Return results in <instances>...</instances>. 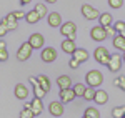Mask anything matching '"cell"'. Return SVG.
<instances>
[{
    "mask_svg": "<svg viewBox=\"0 0 125 118\" xmlns=\"http://www.w3.org/2000/svg\"><path fill=\"white\" fill-rule=\"evenodd\" d=\"M85 80H87V87L98 88V87L104 83V75H102V72H98V70H90L85 75Z\"/></svg>",
    "mask_w": 125,
    "mask_h": 118,
    "instance_id": "cell-1",
    "label": "cell"
},
{
    "mask_svg": "<svg viewBox=\"0 0 125 118\" xmlns=\"http://www.w3.org/2000/svg\"><path fill=\"white\" fill-rule=\"evenodd\" d=\"M94 57L98 63H102V65H108V62L112 58V53L105 48V47H97L95 52H94Z\"/></svg>",
    "mask_w": 125,
    "mask_h": 118,
    "instance_id": "cell-2",
    "label": "cell"
},
{
    "mask_svg": "<svg viewBox=\"0 0 125 118\" xmlns=\"http://www.w3.org/2000/svg\"><path fill=\"white\" fill-rule=\"evenodd\" d=\"M32 45H30L29 42H25V43H22L20 45L19 52H17V60L19 62H27V60L32 57Z\"/></svg>",
    "mask_w": 125,
    "mask_h": 118,
    "instance_id": "cell-3",
    "label": "cell"
},
{
    "mask_svg": "<svg viewBox=\"0 0 125 118\" xmlns=\"http://www.w3.org/2000/svg\"><path fill=\"white\" fill-rule=\"evenodd\" d=\"M40 58H42V62H45V63L55 62L57 60V50L53 48V47H43L42 48V53H40Z\"/></svg>",
    "mask_w": 125,
    "mask_h": 118,
    "instance_id": "cell-4",
    "label": "cell"
},
{
    "mask_svg": "<svg viewBox=\"0 0 125 118\" xmlns=\"http://www.w3.org/2000/svg\"><path fill=\"white\" fill-rule=\"evenodd\" d=\"M90 37H92V40H95V42H104L108 35H107L105 27L97 25V27H92V30H90Z\"/></svg>",
    "mask_w": 125,
    "mask_h": 118,
    "instance_id": "cell-5",
    "label": "cell"
},
{
    "mask_svg": "<svg viewBox=\"0 0 125 118\" xmlns=\"http://www.w3.org/2000/svg\"><path fill=\"white\" fill-rule=\"evenodd\" d=\"M82 15H83L87 20H95V18L100 17V12H98L95 7H92V5H88V3H83V5H82Z\"/></svg>",
    "mask_w": 125,
    "mask_h": 118,
    "instance_id": "cell-6",
    "label": "cell"
},
{
    "mask_svg": "<svg viewBox=\"0 0 125 118\" xmlns=\"http://www.w3.org/2000/svg\"><path fill=\"white\" fill-rule=\"evenodd\" d=\"M29 43L32 45L33 50H42L43 48V43H45V38L42 33H32L29 37Z\"/></svg>",
    "mask_w": 125,
    "mask_h": 118,
    "instance_id": "cell-7",
    "label": "cell"
},
{
    "mask_svg": "<svg viewBox=\"0 0 125 118\" xmlns=\"http://www.w3.org/2000/svg\"><path fill=\"white\" fill-rule=\"evenodd\" d=\"M60 33L68 38V37H72V35H77V25L73 23V22H65V23H62V27H60Z\"/></svg>",
    "mask_w": 125,
    "mask_h": 118,
    "instance_id": "cell-8",
    "label": "cell"
},
{
    "mask_svg": "<svg viewBox=\"0 0 125 118\" xmlns=\"http://www.w3.org/2000/svg\"><path fill=\"white\" fill-rule=\"evenodd\" d=\"M122 60H124V58H122V55H120V53H112V58H110L108 65H107L108 70H110V72H114V73L118 72L120 67H122Z\"/></svg>",
    "mask_w": 125,
    "mask_h": 118,
    "instance_id": "cell-9",
    "label": "cell"
},
{
    "mask_svg": "<svg viewBox=\"0 0 125 118\" xmlns=\"http://www.w3.org/2000/svg\"><path fill=\"white\" fill-rule=\"evenodd\" d=\"M48 111H50V115L53 118H58L63 115V103L62 101H52L50 105H48Z\"/></svg>",
    "mask_w": 125,
    "mask_h": 118,
    "instance_id": "cell-10",
    "label": "cell"
},
{
    "mask_svg": "<svg viewBox=\"0 0 125 118\" xmlns=\"http://www.w3.org/2000/svg\"><path fill=\"white\" fill-rule=\"evenodd\" d=\"M60 101L62 103H70V101H73L75 100V91H73V88H63V90H60Z\"/></svg>",
    "mask_w": 125,
    "mask_h": 118,
    "instance_id": "cell-11",
    "label": "cell"
},
{
    "mask_svg": "<svg viewBox=\"0 0 125 118\" xmlns=\"http://www.w3.org/2000/svg\"><path fill=\"white\" fill-rule=\"evenodd\" d=\"M47 22H48V27H52V28L62 27V17H60V13H57V12H50L47 15Z\"/></svg>",
    "mask_w": 125,
    "mask_h": 118,
    "instance_id": "cell-12",
    "label": "cell"
},
{
    "mask_svg": "<svg viewBox=\"0 0 125 118\" xmlns=\"http://www.w3.org/2000/svg\"><path fill=\"white\" fill-rule=\"evenodd\" d=\"M25 107H29V108L33 111V115H40V113L43 111V103H42V98H33L30 103H27Z\"/></svg>",
    "mask_w": 125,
    "mask_h": 118,
    "instance_id": "cell-13",
    "label": "cell"
},
{
    "mask_svg": "<svg viewBox=\"0 0 125 118\" xmlns=\"http://www.w3.org/2000/svg\"><path fill=\"white\" fill-rule=\"evenodd\" d=\"M13 93H15V98L25 100L27 97H29V88H27L23 83H17V85H15V90H13Z\"/></svg>",
    "mask_w": 125,
    "mask_h": 118,
    "instance_id": "cell-14",
    "label": "cell"
},
{
    "mask_svg": "<svg viewBox=\"0 0 125 118\" xmlns=\"http://www.w3.org/2000/svg\"><path fill=\"white\" fill-rule=\"evenodd\" d=\"M2 23H5L9 30H15L17 27H19V20L15 18L13 12H12V13H9L7 17H3V18H2Z\"/></svg>",
    "mask_w": 125,
    "mask_h": 118,
    "instance_id": "cell-15",
    "label": "cell"
},
{
    "mask_svg": "<svg viewBox=\"0 0 125 118\" xmlns=\"http://www.w3.org/2000/svg\"><path fill=\"white\" fill-rule=\"evenodd\" d=\"M57 85L60 87V90L63 88H72L73 85H72V78L68 77V75H60L57 78Z\"/></svg>",
    "mask_w": 125,
    "mask_h": 118,
    "instance_id": "cell-16",
    "label": "cell"
},
{
    "mask_svg": "<svg viewBox=\"0 0 125 118\" xmlns=\"http://www.w3.org/2000/svg\"><path fill=\"white\" fill-rule=\"evenodd\" d=\"M94 101H95L97 105H105L107 101H108V93H107L105 90H97Z\"/></svg>",
    "mask_w": 125,
    "mask_h": 118,
    "instance_id": "cell-17",
    "label": "cell"
},
{
    "mask_svg": "<svg viewBox=\"0 0 125 118\" xmlns=\"http://www.w3.org/2000/svg\"><path fill=\"white\" fill-rule=\"evenodd\" d=\"M114 23V18H112V13H100V17H98V25H102V27H110Z\"/></svg>",
    "mask_w": 125,
    "mask_h": 118,
    "instance_id": "cell-18",
    "label": "cell"
},
{
    "mask_svg": "<svg viewBox=\"0 0 125 118\" xmlns=\"http://www.w3.org/2000/svg\"><path fill=\"white\" fill-rule=\"evenodd\" d=\"M72 57H73V58H77L80 63H83V62H87V60H88V57H90V55H88V52H87L85 48H77L75 52H73V55H72Z\"/></svg>",
    "mask_w": 125,
    "mask_h": 118,
    "instance_id": "cell-19",
    "label": "cell"
},
{
    "mask_svg": "<svg viewBox=\"0 0 125 118\" xmlns=\"http://www.w3.org/2000/svg\"><path fill=\"white\" fill-rule=\"evenodd\" d=\"M62 50L65 52V53H70V55H73V52L77 50V47H75V42L73 40H63L62 42Z\"/></svg>",
    "mask_w": 125,
    "mask_h": 118,
    "instance_id": "cell-20",
    "label": "cell"
},
{
    "mask_svg": "<svg viewBox=\"0 0 125 118\" xmlns=\"http://www.w3.org/2000/svg\"><path fill=\"white\" fill-rule=\"evenodd\" d=\"M37 80H39V85L42 87V88L45 90V91H50V88H52V85H50V80H48V77L47 75H39L37 77Z\"/></svg>",
    "mask_w": 125,
    "mask_h": 118,
    "instance_id": "cell-21",
    "label": "cell"
},
{
    "mask_svg": "<svg viewBox=\"0 0 125 118\" xmlns=\"http://www.w3.org/2000/svg\"><path fill=\"white\" fill-rule=\"evenodd\" d=\"M114 47H115L117 50L125 52V37H122L120 33H117L115 37H114Z\"/></svg>",
    "mask_w": 125,
    "mask_h": 118,
    "instance_id": "cell-22",
    "label": "cell"
},
{
    "mask_svg": "<svg viewBox=\"0 0 125 118\" xmlns=\"http://www.w3.org/2000/svg\"><path fill=\"white\" fill-rule=\"evenodd\" d=\"M40 18H42V17H40L35 10H30V12H27V15H25V22H27V23H37Z\"/></svg>",
    "mask_w": 125,
    "mask_h": 118,
    "instance_id": "cell-23",
    "label": "cell"
},
{
    "mask_svg": "<svg viewBox=\"0 0 125 118\" xmlns=\"http://www.w3.org/2000/svg\"><path fill=\"white\" fill-rule=\"evenodd\" d=\"M35 12H37V13H39L40 17H42V18H43V17H47L48 15V10H47V5H45V3H42V2H40V3H37V5H35Z\"/></svg>",
    "mask_w": 125,
    "mask_h": 118,
    "instance_id": "cell-24",
    "label": "cell"
},
{
    "mask_svg": "<svg viewBox=\"0 0 125 118\" xmlns=\"http://www.w3.org/2000/svg\"><path fill=\"white\" fill-rule=\"evenodd\" d=\"M83 100H87V101H92V100L95 98V88H92V87H87L85 93H83V97H82Z\"/></svg>",
    "mask_w": 125,
    "mask_h": 118,
    "instance_id": "cell-25",
    "label": "cell"
},
{
    "mask_svg": "<svg viewBox=\"0 0 125 118\" xmlns=\"http://www.w3.org/2000/svg\"><path fill=\"white\" fill-rule=\"evenodd\" d=\"M83 115H87V117L90 118H100V113H98V110L94 108V107H87L85 108V113Z\"/></svg>",
    "mask_w": 125,
    "mask_h": 118,
    "instance_id": "cell-26",
    "label": "cell"
},
{
    "mask_svg": "<svg viewBox=\"0 0 125 118\" xmlns=\"http://www.w3.org/2000/svg\"><path fill=\"white\" fill-rule=\"evenodd\" d=\"M72 88H73V91H75V95H77V97H83L87 87H85V85H82V83H75Z\"/></svg>",
    "mask_w": 125,
    "mask_h": 118,
    "instance_id": "cell-27",
    "label": "cell"
},
{
    "mask_svg": "<svg viewBox=\"0 0 125 118\" xmlns=\"http://www.w3.org/2000/svg\"><path fill=\"white\" fill-rule=\"evenodd\" d=\"M112 117L114 118H124L125 117V107H115L112 110Z\"/></svg>",
    "mask_w": 125,
    "mask_h": 118,
    "instance_id": "cell-28",
    "label": "cell"
},
{
    "mask_svg": "<svg viewBox=\"0 0 125 118\" xmlns=\"http://www.w3.org/2000/svg\"><path fill=\"white\" fill-rule=\"evenodd\" d=\"M33 95H35V98H42L43 100V97L47 95V91L42 88L40 85H35V87H33Z\"/></svg>",
    "mask_w": 125,
    "mask_h": 118,
    "instance_id": "cell-29",
    "label": "cell"
},
{
    "mask_svg": "<svg viewBox=\"0 0 125 118\" xmlns=\"http://www.w3.org/2000/svg\"><path fill=\"white\" fill-rule=\"evenodd\" d=\"M114 27H115L117 33H120L122 37H125V22L118 20V22H115V23H114Z\"/></svg>",
    "mask_w": 125,
    "mask_h": 118,
    "instance_id": "cell-30",
    "label": "cell"
},
{
    "mask_svg": "<svg viewBox=\"0 0 125 118\" xmlns=\"http://www.w3.org/2000/svg\"><path fill=\"white\" fill-rule=\"evenodd\" d=\"M35 115H33V111L29 108V107H25V108L20 111V118H33Z\"/></svg>",
    "mask_w": 125,
    "mask_h": 118,
    "instance_id": "cell-31",
    "label": "cell"
},
{
    "mask_svg": "<svg viewBox=\"0 0 125 118\" xmlns=\"http://www.w3.org/2000/svg\"><path fill=\"white\" fill-rule=\"evenodd\" d=\"M108 5L112 7V9H122V5H124V0H108Z\"/></svg>",
    "mask_w": 125,
    "mask_h": 118,
    "instance_id": "cell-32",
    "label": "cell"
},
{
    "mask_svg": "<svg viewBox=\"0 0 125 118\" xmlns=\"http://www.w3.org/2000/svg\"><path fill=\"white\" fill-rule=\"evenodd\" d=\"M7 60H9L7 48H0V62H7Z\"/></svg>",
    "mask_w": 125,
    "mask_h": 118,
    "instance_id": "cell-33",
    "label": "cell"
},
{
    "mask_svg": "<svg viewBox=\"0 0 125 118\" xmlns=\"http://www.w3.org/2000/svg\"><path fill=\"white\" fill-rule=\"evenodd\" d=\"M13 15H15V18L17 20H25V15H27V12H22V10H15V12H13Z\"/></svg>",
    "mask_w": 125,
    "mask_h": 118,
    "instance_id": "cell-34",
    "label": "cell"
},
{
    "mask_svg": "<svg viewBox=\"0 0 125 118\" xmlns=\"http://www.w3.org/2000/svg\"><path fill=\"white\" fill-rule=\"evenodd\" d=\"M105 30H107V35H108V37H115V35H117V30H115V27H114V25L105 27Z\"/></svg>",
    "mask_w": 125,
    "mask_h": 118,
    "instance_id": "cell-35",
    "label": "cell"
},
{
    "mask_svg": "<svg viewBox=\"0 0 125 118\" xmlns=\"http://www.w3.org/2000/svg\"><path fill=\"white\" fill-rule=\"evenodd\" d=\"M68 65H70V68H78V67H80V62H78L77 58H73V57H72L70 62H68Z\"/></svg>",
    "mask_w": 125,
    "mask_h": 118,
    "instance_id": "cell-36",
    "label": "cell"
},
{
    "mask_svg": "<svg viewBox=\"0 0 125 118\" xmlns=\"http://www.w3.org/2000/svg\"><path fill=\"white\" fill-rule=\"evenodd\" d=\"M7 32H9V28H7V25L0 22V38H2V37H5V35H7Z\"/></svg>",
    "mask_w": 125,
    "mask_h": 118,
    "instance_id": "cell-37",
    "label": "cell"
},
{
    "mask_svg": "<svg viewBox=\"0 0 125 118\" xmlns=\"http://www.w3.org/2000/svg\"><path fill=\"white\" fill-rule=\"evenodd\" d=\"M118 78H120V85H118V88L125 91V77H118Z\"/></svg>",
    "mask_w": 125,
    "mask_h": 118,
    "instance_id": "cell-38",
    "label": "cell"
},
{
    "mask_svg": "<svg viewBox=\"0 0 125 118\" xmlns=\"http://www.w3.org/2000/svg\"><path fill=\"white\" fill-rule=\"evenodd\" d=\"M29 82L32 83V85H33V87H35V85H39V80H37V77H30Z\"/></svg>",
    "mask_w": 125,
    "mask_h": 118,
    "instance_id": "cell-39",
    "label": "cell"
},
{
    "mask_svg": "<svg viewBox=\"0 0 125 118\" xmlns=\"http://www.w3.org/2000/svg\"><path fill=\"white\" fill-rule=\"evenodd\" d=\"M0 48H7V42L5 40H0Z\"/></svg>",
    "mask_w": 125,
    "mask_h": 118,
    "instance_id": "cell-40",
    "label": "cell"
},
{
    "mask_svg": "<svg viewBox=\"0 0 125 118\" xmlns=\"http://www.w3.org/2000/svg\"><path fill=\"white\" fill-rule=\"evenodd\" d=\"M114 85H115V87H118V85H120V78H115V80H114Z\"/></svg>",
    "mask_w": 125,
    "mask_h": 118,
    "instance_id": "cell-41",
    "label": "cell"
},
{
    "mask_svg": "<svg viewBox=\"0 0 125 118\" xmlns=\"http://www.w3.org/2000/svg\"><path fill=\"white\" fill-rule=\"evenodd\" d=\"M30 2H32V0H20V3H22V5H27V3H30Z\"/></svg>",
    "mask_w": 125,
    "mask_h": 118,
    "instance_id": "cell-42",
    "label": "cell"
},
{
    "mask_svg": "<svg viewBox=\"0 0 125 118\" xmlns=\"http://www.w3.org/2000/svg\"><path fill=\"white\" fill-rule=\"evenodd\" d=\"M45 2H47V3H55L57 0H45Z\"/></svg>",
    "mask_w": 125,
    "mask_h": 118,
    "instance_id": "cell-43",
    "label": "cell"
},
{
    "mask_svg": "<svg viewBox=\"0 0 125 118\" xmlns=\"http://www.w3.org/2000/svg\"><path fill=\"white\" fill-rule=\"evenodd\" d=\"M82 118H90V117H87V115H83V117H82Z\"/></svg>",
    "mask_w": 125,
    "mask_h": 118,
    "instance_id": "cell-44",
    "label": "cell"
},
{
    "mask_svg": "<svg viewBox=\"0 0 125 118\" xmlns=\"http://www.w3.org/2000/svg\"><path fill=\"white\" fill-rule=\"evenodd\" d=\"M124 63H125V52H124Z\"/></svg>",
    "mask_w": 125,
    "mask_h": 118,
    "instance_id": "cell-45",
    "label": "cell"
},
{
    "mask_svg": "<svg viewBox=\"0 0 125 118\" xmlns=\"http://www.w3.org/2000/svg\"><path fill=\"white\" fill-rule=\"evenodd\" d=\"M124 118H125V117H124Z\"/></svg>",
    "mask_w": 125,
    "mask_h": 118,
    "instance_id": "cell-46",
    "label": "cell"
}]
</instances>
